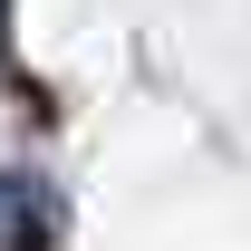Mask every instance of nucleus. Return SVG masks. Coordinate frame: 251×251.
Masks as SVG:
<instances>
[{"mask_svg": "<svg viewBox=\"0 0 251 251\" xmlns=\"http://www.w3.org/2000/svg\"><path fill=\"white\" fill-rule=\"evenodd\" d=\"M49 184H29V174H0V251H39L49 242Z\"/></svg>", "mask_w": 251, "mask_h": 251, "instance_id": "obj_1", "label": "nucleus"}]
</instances>
